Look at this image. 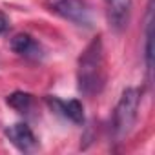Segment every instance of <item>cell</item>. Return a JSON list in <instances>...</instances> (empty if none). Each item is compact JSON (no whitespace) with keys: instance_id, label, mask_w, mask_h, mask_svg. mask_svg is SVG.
I'll use <instances>...</instances> for the list:
<instances>
[{"instance_id":"obj_1","label":"cell","mask_w":155,"mask_h":155,"mask_svg":"<svg viewBox=\"0 0 155 155\" xmlns=\"http://www.w3.org/2000/svg\"><path fill=\"white\" fill-rule=\"evenodd\" d=\"M106 84V58L102 38L95 37L81 53L77 64V86L84 97H95Z\"/></svg>"},{"instance_id":"obj_2","label":"cell","mask_w":155,"mask_h":155,"mask_svg":"<svg viewBox=\"0 0 155 155\" xmlns=\"http://www.w3.org/2000/svg\"><path fill=\"white\" fill-rule=\"evenodd\" d=\"M140 106V91L137 88H126L113 111V133L117 139L126 137L137 122Z\"/></svg>"},{"instance_id":"obj_3","label":"cell","mask_w":155,"mask_h":155,"mask_svg":"<svg viewBox=\"0 0 155 155\" xmlns=\"http://www.w3.org/2000/svg\"><path fill=\"white\" fill-rule=\"evenodd\" d=\"M44 4L48 11L79 28H91L93 24L91 8L86 0H44Z\"/></svg>"},{"instance_id":"obj_4","label":"cell","mask_w":155,"mask_h":155,"mask_svg":"<svg viewBox=\"0 0 155 155\" xmlns=\"http://www.w3.org/2000/svg\"><path fill=\"white\" fill-rule=\"evenodd\" d=\"M9 46H11V49H13L18 57L28 58V60H40V58L44 57V48H42V44H40L35 37H31L29 33H18V35H15V37L11 38Z\"/></svg>"},{"instance_id":"obj_5","label":"cell","mask_w":155,"mask_h":155,"mask_svg":"<svg viewBox=\"0 0 155 155\" xmlns=\"http://www.w3.org/2000/svg\"><path fill=\"white\" fill-rule=\"evenodd\" d=\"M6 137L9 139V142L20 150V151H33L37 148V137L35 133L31 131V128L24 122H18V124H13L6 130Z\"/></svg>"},{"instance_id":"obj_6","label":"cell","mask_w":155,"mask_h":155,"mask_svg":"<svg viewBox=\"0 0 155 155\" xmlns=\"http://www.w3.org/2000/svg\"><path fill=\"white\" fill-rule=\"evenodd\" d=\"M106 11L110 26L115 31H122L131 17V0H106Z\"/></svg>"},{"instance_id":"obj_7","label":"cell","mask_w":155,"mask_h":155,"mask_svg":"<svg viewBox=\"0 0 155 155\" xmlns=\"http://www.w3.org/2000/svg\"><path fill=\"white\" fill-rule=\"evenodd\" d=\"M46 101H48L49 108L55 113L62 115L64 119H68L75 124L84 122V108L79 101H75V99L73 101H62V99H57V97H48Z\"/></svg>"},{"instance_id":"obj_8","label":"cell","mask_w":155,"mask_h":155,"mask_svg":"<svg viewBox=\"0 0 155 155\" xmlns=\"http://www.w3.org/2000/svg\"><path fill=\"white\" fill-rule=\"evenodd\" d=\"M144 64H146V71L150 77L151 69H153V9H151V2L148 4L146 26H144Z\"/></svg>"},{"instance_id":"obj_9","label":"cell","mask_w":155,"mask_h":155,"mask_svg":"<svg viewBox=\"0 0 155 155\" xmlns=\"http://www.w3.org/2000/svg\"><path fill=\"white\" fill-rule=\"evenodd\" d=\"M8 104L11 108H15L18 113H26L33 106V95L24 93V91H15L13 95L8 97Z\"/></svg>"},{"instance_id":"obj_10","label":"cell","mask_w":155,"mask_h":155,"mask_svg":"<svg viewBox=\"0 0 155 155\" xmlns=\"http://www.w3.org/2000/svg\"><path fill=\"white\" fill-rule=\"evenodd\" d=\"M8 29H9V18H8L2 11H0V35L6 33Z\"/></svg>"}]
</instances>
